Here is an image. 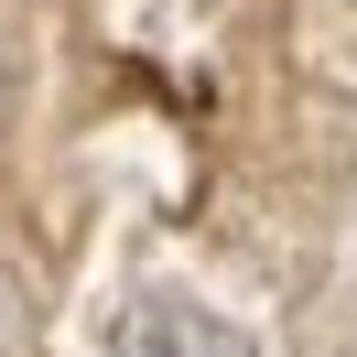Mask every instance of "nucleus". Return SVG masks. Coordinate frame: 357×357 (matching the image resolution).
<instances>
[{"label":"nucleus","mask_w":357,"mask_h":357,"mask_svg":"<svg viewBox=\"0 0 357 357\" xmlns=\"http://www.w3.org/2000/svg\"><path fill=\"white\" fill-rule=\"evenodd\" d=\"M119 357H260V347H249L227 314L184 303V292H152V303L119 314Z\"/></svg>","instance_id":"1"},{"label":"nucleus","mask_w":357,"mask_h":357,"mask_svg":"<svg viewBox=\"0 0 357 357\" xmlns=\"http://www.w3.org/2000/svg\"><path fill=\"white\" fill-rule=\"evenodd\" d=\"M33 347V292H22V271L0 260V357H22Z\"/></svg>","instance_id":"2"}]
</instances>
